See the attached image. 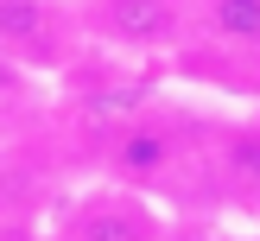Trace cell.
I'll return each instance as SVG.
<instances>
[{"label": "cell", "mask_w": 260, "mask_h": 241, "mask_svg": "<svg viewBox=\"0 0 260 241\" xmlns=\"http://www.w3.org/2000/svg\"><path fill=\"white\" fill-rule=\"evenodd\" d=\"M165 222L140 190L108 184V190H89L83 203H70L63 216V241H159Z\"/></svg>", "instance_id": "6da1fadb"}, {"label": "cell", "mask_w": 260, "mask_h": 241, "mask_svg": "<svg viewBox=\"0 0 260 241\" xmlns=\"http://www.w3.org/2000/svg\"><path fill=\"white\" fill-rule=\"evenodd\" d=\"M89 19H95L102 38H114L127 51H165L184 32V7L178 0H95Z\"/></svg>", "instance_id": "7a4b0ae2"}, {"label": "cell", "mask_w": 260, "mask_h": 241, "mask_svg": "<svg viewBox=\"0 0 260 241\" xmlns=\"http://www.w3.org/2000/svg\"><path fill=\"white\" fill-rule=\"evenodd\" d=\"M172 165H178V140H172L165 121H127L121 133L108 140V171H114V184H127V190L159 184Z\"/></svg>", "instance_id": "3957f363"}, {"label": "cell", "mask_w": 260, "mask_h": 241, "mask_svg": "<svg viewBox=\"0 0 260 241\" xmlns=\"http://www.w3.org/2000/svg\"><path fill=\"white\" fill-rule=\"evenodd\" d=\"M0 51L13 63H45L63 57V32H57V0H0Z\"/></svg>", "instance_id": "277c9868"}, {"label": "cell", "mask_w": 260, "mask_h": 241, "mask_svg": "<svg viewBox=\"0 0 260 241\" xmlns=\"http://www.w3.org/2000/svg\"><path fill=\"white\" fill-rule=\"evenodd\" d=\"M203 25L222 45L260 51V0H203Z\"/></svg>", "instance_id": "5b68a950"}, {"label": "cell", "mask_w": 260, "mask_h": 241, "mask_svg": "<svg viewBox=\"0 0 260 241\" xmlns=\"http://www.w3.org/2000/svg\"><path fill=\"white\" fill-rule=\"evenodd\" d=\"M229 178H235V184H254L260 190V133H241L235 146H229Z\"/></svg>", "instance_id": "8992f818"}, {"label": "cell", "mask_w": 260, "mask_h": 241, "mask_svg": "<svg viewBox=\"0 0 260 241\" xmlns=\"http://www.w3.org/2000/svg\"><path fill=\"white\" fill-rule=\"evenodd\" d=\"M0 241H25V235H0Z\"/></svg>", "instance_id": "52a82bcc"}]
</instances>
